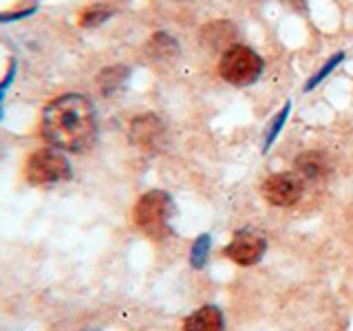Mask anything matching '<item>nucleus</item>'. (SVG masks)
<instances>
[{
  "instance_id": "nucleus-1",
  "label": "nucleus",
  "mask_w": 353,
  "mask_h": 331,
  "mask_svg": "<svg viewBox=\"0 0 353 331\" xmlns=\"http://www.w3.org/2000/svg\"><path fill=\"white\" fill-rule=\"evenodd\" d=\"M40 130L53 148L84 152L93 146L97 135L95 106L80 93H64L44 106Z\"/></svg>"
},
{
  "instance_id": "nucleus-2",
  "label": "nucleus",
  "mask_w": 353,
  "mask_h": 331,
  "mask_svg": "<svg viewBox=\"0 0 353 331\" xmlns=\"http://www.w3.org/2000/svg\"><path fill=\"white\" fill-rule=\"evenodd\" d=\"M71 174V161L66 159L62 150L53 146L31 152L25 161V179L38 188H51L62 181H69Z\"/></svg>"
},
{
  "instance_id": "nucleus-3",
  "label": "nucleus",
  "mask_w": 353,
  "mask_h": 331,
  "mask_svg": "<svg viewBox=\"0 0 353 331\" xmlns=\"http://www.w3.org/2000/svg\"><path fill=\"white\" fill-rule=\"evenodd\" d=\"M174 212L172 199L163 190H150L139 197L132 210V219L139 230L152 239H163L170 232V219Z\"/></svg>"
},
{
  "instance_id": "nucleus-4",
  "label": "nucleus",
  "mask_w": 353,
  "mask_h": 331,
  "mask_svg": "<svg viewBox=\"0 0 353 331\" xmlns=\"http://www.w3.org/2000/svg\"><path fill=\"white\" fill-rule=\"evenodd\" d=\"M219 73L225 82L234 86H248L252 82H256L263 73V60L256 51H252L250 47L243 44H232L225 49V53L221 55L219 62Z\"/></svg>"
},
{
  "instance_id": "nucleus-5",
  "label": "nucleus",
  "mask_w": 353,
  "mask_h": 331,
  "mask_svg": "<svg viewBox=\"0 0 353 331\" xmlns=\"http://www.w3.org/2000/svg\"><path fill=\"white\" fill-rule=\"evenodd\" d=\"M265 250H268V241H265L263 232L259 230H239L234 237H232L230 245L225 248V257L230 261H234L236 265H254L263 259Z\"/></svg>"
},
{
  "instance_id": "nucleus-6",
  "label": "nucleus",
  "mask_w": 353,
  "mask_h": 331,
  "mask_svg": "<svg viewBox=\"0 0 353 331\" xmlns=\"http://www.w3.org/2000/svg\"><path fill=\"white\" fill-rule=\"evenodd\" d=\"M305 192L303 177H298L294 172H276L268 177L263 183V197L268 199L272 205L287 208L294 205L296 201H301V197Z\"/></svg>"
},
{
  "instance_id": "nucleus-7",
  "label": "nucleus",
  "mask_w": 353,
  "mask_h": 331,
  "mask_svg": "<svg viewBox=\"0 0 353 331\" xmlns=\"http://www.w3.org/2000/svg\"><path fill=\"white\" fill-rule=\"evenodd\" d=\"M130 141L135 143L141 150H152L159 146V141L163 137V124L157 115L146 113L132 119L130 124Z\"/></svg>"
},
{
  "instance_id": "nucleus-8",
  "label": "nucleus",
  "mask_w": 353,
  "mask_h": 331,
  "mask_svg": "<svg viewBox=\"0 0 353 331\" xmlns=\"http://www.w3.org/2000/svg\"><path fill=\"white\" fill-rule=\"evenodd\" d=\"M296 170L301 172L305 179L320 181L331 172V161L327 159L325 152L320 150H307L296 157Z\"/></svg>"
},
{
  "instance_id": "nucleus-9",
  "label": "nucleus",
  "mask_w": 353,
  "mask_h": 331,
  "mask_svg": "<svg viewBox=\"0 0 353 331\" xmlns=\"http://www.w3.org/2000/svg\"><path fill=\"white\" fill-rule=\"evenodd\" d=\"M183 331H223V314L219 307L205 305L185 318Z\"/></svg>"
},
{
  "instance_id": "nucleus-10",
  "label": "nucleus",
  "mask_w": 353,
  "mask_h": 331,
  "mask_svg": "<svg viewBox=\"0 0 353 331\" xmlns=\"http://www.w3.org/2000/svg\"><path fill=\"white\" fill-rule=\"evenodd\" d=\"M126 75H128V69H124V66H113V69H106L102 75H99V88H102V93L110 95L117 86L124 84Z\"/></svg>"
},
{
  "instance_id": "nucleus-11",
  "label": "nucleus",
  "mask_w": 353,
  "mask_h": 331,
  "mask_svg": "<svg viewBox=\"0 0 353 331\" xmlns=\"http://www.w3.org/2000/svg\"><path fill=\"white\" fill-rule=\"evenodd\" d=\"M205 33H214L212 38H205L212 47H223V44L232 47V40H234V29L230 27V22H210Z\"/></svg>"
},
{
  "instance_id": "nucleus-12",
  "label": "nucleus",
  "mask_w": 353,
  "mask_h": 331,
  "mask_svg": "<svg viewBox=\"0 0 353 331\" xmlns=\"http://www.w3.org/2000/svg\"><path fill=\"white\" fill-rule=\"evenodd\" d=\"M110 16H113V9H108L104 5H93L80 16V25L82 27H97V25H102V22H106Z\"/></svg>"
},
{
  "instance_id": "nucleus-13",
  "label": "nucleus",
  "mask_w": 353,
  "mask_h": 331,
  "mask_svg": "<svg viewBox=\"0 0 353 331\" xmlns=\"http://www.w3.org/2000/svg\"><path fill=\"white\" fill-rule=\"evenodd\" d=\"M290 110H292V104L287 102L281 110H279V115H276L274 119H272V124L268 126V135H265V143H263V150H268L272 143H274V139L279 137V132H281V128L285 126V121H287V117H290Z\"/></svg>"
},
{
  "instance_id": "nucleus-14",
  "label": "nucleus",
  "mask_w": 353,
  "mask_h": 331,
  "mask_svg": "<svg viewBox=\"0 0 353 331\" xmlns=\"http://www.w3.org/2000/svg\"><path fill=\"white\" fill-rule=\"evenodd\" d=\"M342 60H345V53H342V51H340V53H336V55H331V58L327 60V64L323 66V69H320V71H318V73H316V75L312 77V80H309V82L305 84V88H307V91H312L314 86H318L320 82H323L325 77H327V75H329L331 71H334V69H336V66H338V64H340Z\"/></svg>"
},
{
  "instance_id": "nucleus-15",
  "label": "nucleus",
  "mask_w": 353,
  "mask_h": 331,
  "mask_svg": "<svg viewBox=\"0 0 353 331\" xmlns=\"http://www.w3.org/2000/svg\"><path fill=\"white\" fill-rule=\"evenodd\" d=\"M16 73H18V64H16V60H11L7 73L3 75V80H0V121H3V117H5V97H7L9 86L14 84Z\"/></svg>"
},
{
  "instance_id": "nucleus-16",
  "label": "nucleus",
  "mask_w": 353,
  "mask_h": 331,
  "mask_svg": "<svg viewBox=\"0 0 353 331\" xmlns=\"http://www.w3.org/2000/svg\"><path fill=\"white\" fill-rule=\"evenodd\" d=\"M150 44H152V49H159V51H157L159 58H161V55H163V58H165V55H168L165 51L176 53V42H174L170 36H165V33H159V36H154Z\"/></svg>"
},
{
  "instance_id": "nucleus-17",
  "label": "nucleus",
  "mask_w": 353,
  "mask_h": 331,
  "mask_svg": "<svg viewBox=\"0 0 353 331\" xmlns=\"http://www.w3.org/2000/svg\"><path fill=\"white\" fill-rule=\"evenodd\" d=\"M38 7H27V9H11V11H0V25H7V22H16L22 18H29L31 14H36Z\"/></svg>"
},
{
  "instance_id": "nucleus-18",
  "label": "nucleus",
  "mask_w": 353,
  "mask_h": 331,
  "mask_svg": "<svg viewBox=\"0 0 353 331\" xmlns=\"http://www.w3.org/2000/svg\"><path fill=\"white\" fill-rule=\"evenodd\" d=\"M208 245H210V239L208 237H201V239L194 243V248H192V265H194V268H203Z\"/></svg>"
},
{
  "instance_id": "nucleus-19",
  "label": "nucleus",
  "mask_w": 353,
  "mask_h": 331,
  "mask_svg": "<svg viewBox=\"0 0 353 331\" xmlns=\"http://www.w3.org/2000/svg\"><path fill=\"white\" fill-rule=\"evenodd\" d=\"M283 3H285V5H290V7H294V9H303L307 0H283Z\"/></svg>"
}]
</instances>
